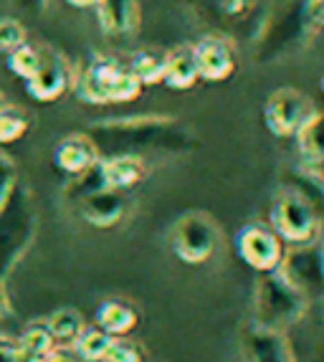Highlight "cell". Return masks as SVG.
Here are the masks:
<instances>
[{
	"label": "cell",
	"instance_id": "cell-1",
	"mask_svg": "<svg viewBox=\"0 0 324 362\" xmlns=\"http://www.w3.org/2000/svg\"><path fill=\"white\" fill-rule=\"evenodd\" d=\"M38 230L33 193L23 180H16L0 200V281H6L25 259Z\"/></svg>",
	"mask_w": 324,
	"mask_h": 362
},
{
	"label": "cell",
	"instance_id": "cell-2",
	"mask_svg": "<svg viewBox=\"0 0 324 362\" xmlns=\"http://www.w3.org/2000/svg\"><path fill=\"white\" fill-rule=\"evenodd\" d=\"M71 86L86 104H127L134 102L144 89L115 56H94L81 71L71 74Z\"/></svg>",
	"mask_w": 324,
	"mask_h": 362
},
{
	"label": "cell",
	"instance_id": "cell-3",
	"mask_svg": "<svg viewBox=\"0 0 324 362\" xmlns=\"http://www.w3.org/2000/svg\"><path fill=\"white\" fill-rule=\"evenodd\" d=\"M309 299L296 289L284 274H258L256 291H253V317L251 322L269 329H282L289 332L294 325H299L309 312Z\"/></svg>",
	"mask_w": 324,
	"mask_h": 362
},
{
	"label": "cell",
	"instance_id": "cell-4",
	"mask_svg": "<svg viewBox=\"0 0 324 362\" xmlns=\"http://www.w3.org/2000/svg\"><path fill=\"white\" fill-rule=\"evenodd\" d=\"M269 226L282 238L284 246H309L322 238L324 223L317 208L294 185L284 187L274 195L269 208Z\"/></svg>",
	"mask_w": 324,
	"mask_h": 362
},
{
	"label": "cell",
	"instance_id": "cell-5",
	"mask_svg": "<svg viewBox=\"0 0 324 362\" xmlns=\"http://www.w3.org/2000/svg\"><path fill=\"white\" fill-rule=\"evenodd\" d=\"M221 243V228L216 218L203 211H190L180 216L170 228V251L187 266L208 264Z\"/></svg>",
	"mask_w": 324,
	"mask_h": 362
},
{
	"label": "cell",
	"instance_id": "cell-6",
	"mask_svg": "<svg viewBox=\"0 0 324 362\" xmlns=\"http://www.w3.org/2000/svg\"><path fill=\"white\" fill-rule=\"evenodd\" d=\"M236 256L256 274H271L277 272L287 254V246L282 243L269 223H246L243 228H238L233 238Z\"/></svg>",
	"mask_w": 324,
	"mask_h": 362
},
{
	"label": "cell",
	"instance_id": "cell-7",
	"mask_svg": "<svg viewBox=\"0 0 324 362\" xmlns=\"http://www.w3.org/2000/svg\"><path fill=\"white\" fill-rule=\"evenodd\" d=\"M284 279H289L309 304L324 299V241H314L309 246H296L284 254L279 266Z\"/></svg>",
	"mask_w": 324,
	"mask_h": 362
},
{
	"label": "cell",
	"instance_id": "cell-8",
	"mask_svg": "<svg viewBox=\"0 0 324 362\" xmlns=\"http://www.w3.org/2000/svg\"><path fill=\"white\" fill-rule=\"evenodd\" d=\"M312 99L301 94L299 89L282 86L271 91L269 99L264 102V124L274 137L279 139H294L299 127L304 124L314 112Z\"/></svg>",
	"mask_w": 324,
	"mask_h": 362
},
{
	"label": "cell",
	"instance_id": "cell-9",
	"mask_svg": "<svg viewBox=\"0 0 324 362\" xmlns=\"http://www.w3.org/2000/svg\"><path fill=\"white\" fill-rule=\"evenodd\" d=\"M243 362H299L294 344L282 329H269L248 320L241 327Z\"/></svg>",
	"mask_w": 324,
	"mask_h": 362
},
{
	"label": "cell",
	"instance_id": "cell-10",
	"mask_svg": "<svg viewBox=\"0 0 324 362\" xmlns=\"http://www.w3.org/2000/svg\"><path fill=\"white\" fill-rule=\"evenodd\" d=\"M71 74L69 61L59 51L41 49V61L36 71L30 74V78H25V91L36 102H56L71 86Z\"/></svg>",
	"mask_w": 324,
	"mask_h": 362
},
{
	"label": "cell",
	"instance_id": "cell-11",
	"mask_svg": "<svg viewBox=\"0 0 324 362\" xmlns=\"http://www.w3.org/2000/svg\"><path fill=\"white\" fill-rule=\"evenodd\" d=\"M192 59H195L198 78L208 81V84L226 81L236 71L233 49H231L228 41H223L218 36H205L198 43H192Z\"/></svg>",
	"mask_w": 324,
	"mask_h": 362
},
{
	"label": "cell",
	"instance_id": "cell-12",
	"mask_svg": "<svg viewBox=\"0 0 324 362\" xmlns=\"http://www.w3.org/2000/svg\"><path fill=\"white\" fill-rule=\"evenodd\" d=\"M99 157L102 155H99V147H96L94 139L86 132H76L64 137L56 145L54 165L61 173H66L69 177H76L81 173H86L89 168H94L99 163Z\"/></svg>",
	"mask_w": 324,
	"mask_h": 362
},
{
	"label": "cell",
	"instance_id": "cell-13",
	"mask_svg": "<svg viewBox=\"0 0 324 362\" xmlns=\"http://www.w3.org/2000/svg\"><path fill=\"white\" fill-rule=\"evenodd\" d=\"M99 170H102V180L107 190H132L134 185L144 180L147 175V165L142 155H104L99 157Z\"/></svg>",
	"mask_w": 324,
	"mask_h": 362
},
{
	"label": "cell",
	"instance_id": "cell-14",
	"mask_svg": "<svg viewBox=\"0 0 324 362\" xmlns=\"http://www.w3.org/2000/svg\"><path fill=\"white\" fill-rule=\"evenodd\" d=\"M79 213L86 223L94 228H112L125 218L127 213V198L120 190H99L76 203Z\"/></svg>",
	"mask_w": 324,
	"mask_h": 362
},
{
	"label": "cell",
	"instance_id": "cell-15",
	"mask_svg": "<svg viewBox=\"0 0 324 362\" xmlns=\"http://www.w3.org/2000/svg\"><path fill=\"white\" fill-rule=\"evenodd\" d=\"M96 21L107 36H129L134 33L142 18L139 0H99Z\"/></svg>",
	"mask_w": 324,
	"mask_h": 362
},
{
	"label": "cell",
	"instance_id": "cell-16",
	"mask_svg": "<svg viewBox=\"0 0 324 362\" xmlns=\"http://www.w3.org/2000/svg\"><path fill=\"white\" fill-rule=\"evenodd\" d=\"M94 320H96V327L104 329L107 334H112V337H129L139 325V314L129 302H122V299H104V302L96 307Z\"/></svg>",
	"mask_w": 324,
	"mask_h": 362
},
{
	"label": "cell",
	"instance_id": "cell-17",
	"mask_svg": "<svg viewBox=\"0 0 324 362\" xmlns=\"http://www.w3.org/2000/svg\"><path fill=\"white\" fill-rule=\"evenodd\" d=\"M198 69L192 59V46H175L165 51V78L162 84L173 91H190L198 84Z\"/></svg>",
	"mask_w": 324,
	"mask_h": 362
},
{
	"label": "cell",
	"instance_id": "cell-18",
	"mask_svg": "<svg viewBox=\"0 0 324 362\" xmlns=\"http://www.w3.org/2000/svg\"><path fill=\"white\" fill-rule=\"evenodd\" d=\"M296 150L304 157V163L322 165L324 163V109H314L312 117L294 134Z\"/></svg>",
	"mask_w": 324,
	"mask_h": 362
},
{
	"label": "cell",
	"instance_id": "cell-19",
	"mask_svg": "<svg viewBox=\"0 0 324 362\" xmlns=\"http://www.w3.org/2000/svg\"><path fill=\"white\" fill-rule=\"evenodd\" d=\"M48 332H51V339H54L56 347H74V342L79 339V334L84 332V317L71 307L56 309L46 322Z\"/></svg>",
	"mask_w": 324,
	"mask_h": 362
},
{
	"label": "cell",
	"instance_id": "cell-20",
	"mask_svg": "<svg viewBox=\"0 0 324 362\" xmlns=\"http://www.w3.org/2000/svg\"><path fill=\"white\" fill-rule=\"evenodd\" d=\"M127 69L137 76V81L142 86L162 84V78H165V51H155V49L137 51L132 56V61L127 64Z\"/></svg>",
	"mask_w": 324,
	"mask_h": 362
},
{
	"label": "cell",
	"instance_id": "cell-21",
	"mask_svg": "<svg viewBox=\"0 0 324 362\" xmlns=\"http://www.w3.org/2000/svg\"><path fill=\"white\" fill-rule=\"evenodd\" d=\"M56 344L51 339L46 325H33L28 327L18 339V352H21V362H46L48 352L54 350Z\"/></svg>",
	"mask_w": 324,
	"mask_h": 362
},
{
	"label": "cell",
	"instance_id": "cell-22",
	"mask_svg": "<svg viewBox=\"0 0 324 362\" xmlns=\"http://www.w3.org/2000/svg\"><path fill=\"white\" fill-rule=\"evenodd\" d=\"M112 334H107L99 327H84V332L79 334V339L74 342V350L84 362H102L107 355L109 344H112Z\"/></svg>",
	"mask_w": 324,
	"mask_h": 362
},
{
	"label": "cell",
	"instance_id": "cell-23",
	"mask_svg": "<svg viewBox=\"0 0 324 362\" xmlns=\"http://www.w3.org/2000/svg\"><path fill=\"white\" fill-rule=\"evenodd\" d=\"M28 115L18 107H6L0 109V145H8V142H16L28 132Z\"/></svg>",
	"mask_w": 324,
	"mask_h": 362
},
{
	"label": "cell",
	"instance_id": "cell-24",
	"mask_svg": "<svg viewBox=\"0 0 324 362\" xmlns=\"http://www.w3.org/2000/svg\"><path fill=\"white\" fill-rule=\"evenodd\" d=\"M38 61H41V49H33V46L23 43V46H18L16 51L8 54V69H11L16 76L30 78V74L36 71Z\"/></svg>",
	"mask_w": 324,
	"mask_h": 362
},
{
	"label": "cell",
	"instance_id": "cell-25",
	"mask_svg": "<svg viewBox=\"0 0 324 362\" xmlns=\"http://www.w3.org/2000/svg\"><path fill=\"white\" fill-rule=\"evenodd\" d=\"M28 43V30L16 18H0V54H11L18 46Z\"/></svg>",
	"mask_w": 324,
	"mask_h": 362
},
{
	"label": "cell",
	"instance_id": "cell-26",
	"mask_svg": "<svg viewBox=\"0 0 324 362\" xmlns=\"http://www.w3.org/2000/svg\"><path fill=\"white\" fill-rule=\"evenodd\" d=\"M102 362H144V352L129 337H115Z\"/></svg>",
	"mask_w": 324,
	"mask_h": 362
},
{
	"label": "cell",
	"instance_id": "cell-27",
	"mask_svg": "<svg viewBox=\"0 0 324 362\" xmlns=\"http://www.w3.org/2000/svg\"><path fill=\"white\" fill-rule=\"evenodd\" d=\"M16 180H18V170H16L13 157L0 150V200L6 198V193L11 190Z\"/></svg>",
	"mask_w": 324,
	"mask_h": 362
},
{
	"label": "cell",
	"instance_id": "cell-28",
	"mask_svg": "<svg viewBox=\"0 0 324 362\" xmlns=\"http://www.w3.org/2000/svg\"><path fill=\"white\" fill-rule=\"evenodd\" d=\"M0 362H21L18 339H11L0 334Z\"/></svg>",
	"mask_w": 324,
	"mask_h": 362
},
{
	"label": "cell",
	"instance_id": "cell-29",
	"mask_svg": "<svg viewBox=\"0 0 324 362\" xmlns=\"http://www.w3.org/2000/svg\"><path fill=\"white\" fill-rule=\"evenodd\" d=\"M46 362H84V360L76 355L74 347H54V350L48 352Z\"/></svg>",
	"mask_w": 324,
	"mask_h": 362
},
{
	"label": "cell",
	"instance_id": "cell-30",
	"mask_svg": "<svg viewBox=\"0 0 324 362\" xmlns=\"http://www.w3.org/2000/svg\"><path fill=\"white\" fill-rule=\"evenodd\" d=\"M306 13H309L312 23H324V0H309Z\"/></svg>",
	"mask_w": 324,
	"mask_h": 362
},
{
	"label": "cell",
	"instance_id": "cell-31",
	"mask_svg": "<svg viewBox=\"0 0 324 362\" xmlns=\"http://www.w3.org/2000/svg\"><path fill=\"white\" fill-rule=\"evenodd\" d=\"M11 314V299L6 294V281H0V320H6Z\"/></svg>",
	"mask_w": 324,
	"mask_h": 362
},
{
	"label": "cell",
	"instance_id": "cell-32",
	"mask_svg": "<svg viewBox=\"0 0 324 362\" xmlns=\"http://www.w3.org/2000/svg\"><path fill=\"white\" fill-rule=\"evenodd\" d=\"M64 3L71 8H94L99 0H64Z\"/></svg>",
	"mask_w": 324,
	"mask_h": 362
},
{
	"label": "cell",
	"instance_id": "cell-33",
	"mask_svg": "<svg viewBox=\"0 0 324 362\" xmlns=\"http://www.w3.org/2000/svg\"><path fill=\"white\" fill-rule=\"evenodd\" d=\"M16 3H18V6H41V3H43V0H16Z\"/></svg>",
	"mask_w": 324,
	"mask_h": 362
},
{
	"label": "cell",
	"instance_id": "cell-34",
	"mask_svg": "<svg viewBox=\"0 0 324 362\" xmlns=\"http://www.w3.org/2000/svg\"><path fill=\"white\" fill-rule=\"evenodd\" d=\"M6 104H8V102H6V97H3V91H0V109L6 107Z\"/></svg>",
	"mask_w": 324,
	"mask_h": 362
},
{
	"label": "cell",
	"instance_id": "cell-35",
	"mask_svg": "<svg viewBox=\"0 0 324 362\" xmlns=\"http://www.w3.org/2000/svg\"><path fill=\"white\" fill-rule=\"evenodd\" d=\"M319 89H322V94H324V74H322V78H319Z\"/></svg>",
	"mask_w": 324,
	"mask_h": 362
}]
</instances>
